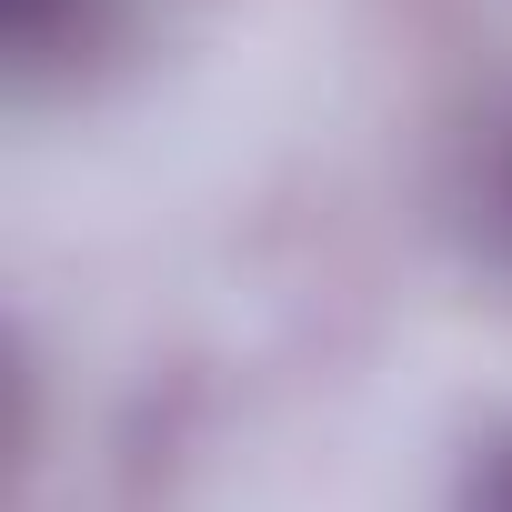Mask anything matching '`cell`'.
I'll return each instance as SVG.
<instances>
[{
	"mask_svg": "<svg viewBox=\"0 0 512 512\" xmlns=\"http://www.w3.org/2000/svg\"><path fill=\"white\" fill-rule=\"evenodd\" d=\"M482 221H492V241L512 251V121H502L492 151H482Z\"/></svg>",
	"mask_w": 512,
	"mask_h": 512,
	"instance_id": "1",
	"label": "cell"
},
{
	"mask_svg": "<svg viewBox=\"0 0 512 512\" xmlns=\"http://www.w3.org/2000/svg\"><path fill=\"white\" fill-rule=\"evenodd\" d=\"M472 512H512V442L482 462V482H472Z\"/></svg>",
	"mask_w": 512,
	"mask_h": 512,
	"instance_id": "2",
	"label": "cell"
}]
</instances>
